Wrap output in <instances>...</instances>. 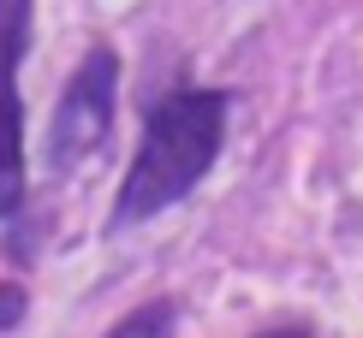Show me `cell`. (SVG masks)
<instances>
[{"instance_id": "obj_5", "label": "cell", "mask_w": 363, "mask_h": 338, "mask_svg": "<svg viewBox=\"0 0 363 338\" xmlns=\"http://www.w3.org/2000/svg\"><path fill=\"white\" fill-rule=\"evenodd\" d=\"M18 320H24V291L18 285H0V332L18 327Z\"/></svg>"}, {"instance_id": "obj_2", "label": "cell", "mask_w": 363, "mask_h": 338, "mask_svg": "<svg viewBox=\"0 0 363 338\" xmlns=\"http://www.w3.org/2000/svg\"><path fill=\"white\" fill-rule=\"evenodd\" d=\"M113 89H119V54L113 48H89L84 66L72 71L66 95L54 107L48 125V166L72 173L78 161H89L113 131Z\"/></svg>"}, {"instance_id": "obj_1", "label": "cell", "mask_w": 363, "mask_h": 338, "mask_svg": "<svg viewBox=\"0 0 363 338\" xmlns=\"http://www.w3.org/2000/svg\"><path fill=\"white\" fill-rule=\"evenodd\" d=\"M220 143H226V95L220 89H173L143 125L138 161H131L113 202V226L155 220L161 208L185 202L215 166Z\"/></svg>"}, {"instance_id": "obj_6", "label": "cell", "mask_w": 363, "mask_h": 338, "mask_svg": "<svg viewBox=\"0 0 363 338\" xmlns=\"http://www.w3.org/2000/svg\"><path fill=\"white\" fill-rule=\"evenodd\" d=\"M262 338H310L304 327H274V332H262Z\"/></svg>"}, {"instance_id": "obj_4", "label": "cell", "mask_w": 363, "mask_h": 338, "mask_svg": "<svg viewBox=\"0 0 363 338\" xmlns=\"http://www.w3.org/2000/svg\"><path fill=\"white\" fill-rule=\"evenodd\" d=\"M173 327H179V309L161 297V303H143V309H131L108 338H173Z\"/></svg>"}, {"instance_id": "obj_3", "label": "cell", "mask_w": 363, "mask_h": 338, "mask_svg": "<svg viewBox=\"0 0 363 338\" xmlns=\"http://www.w3.org/2000/svg\"><path fill=\"white\" fill-rule=\"evenodd\" d=\"M18 66H0V220H12L24 202V101H18Z\"/></svg>"}]
</instances>
